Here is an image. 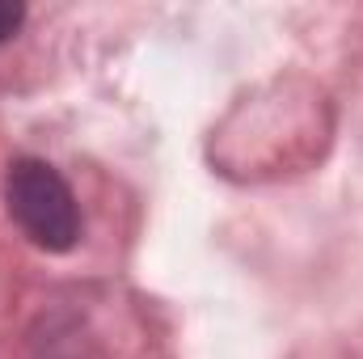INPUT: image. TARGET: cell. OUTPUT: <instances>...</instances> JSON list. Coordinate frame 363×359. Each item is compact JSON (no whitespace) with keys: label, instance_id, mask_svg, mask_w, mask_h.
<instances>
[{"label":"cell","instance_id":"7a4b0ae2","mask_svg":"<svg viewBox=\"0 0 363 359\" xmlns=\"http://www.w3.org/2000/svg\"><path fill=\"white\" fill-rule=\"evenodd\" d=\"M21 21H26V9H21V4H9V0H0V43H4V38H13Z\"/></svg>","mask_w":363,"mask_h":359},{"label":"cell","instance_id":"6da1fadb","mask_svg":"<svg viewBox=\"0 0 363 359\" xmlns=\"http://www.w3.org/2000/svg\"><path fill=\"white\" fill-rule=\"evenodd\" d=\"M4 207L13 224L47 254H68L81 241V207L64 174L38 157H17L4 174Z\"/></svg>","mask_w":363,"mask_h":359}]
</instances>
